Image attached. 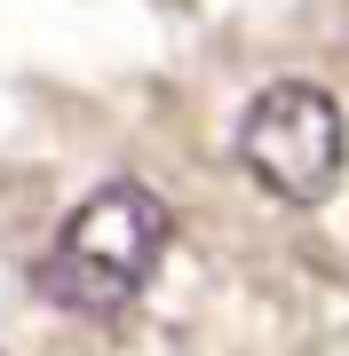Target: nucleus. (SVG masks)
<instances>
[{"label": "nucleus", "instance_id": "obj_1", "mask_svg": "<svg viewBox=\"0 0 349 356\" xmlns=\"http://www.w3.org/2000/svg\"><path fill=\"white\" fill-rule=\"evenodd\" d=\"M167 206H159L143 182H104L79 214L64 222L56 254L40 261V293L56 309H79V317H119L143 285H151L159 254H167Z\"/></svg>", "mask_w": 349, "mask_h": 356}, {"label": "nucleus", "instance_id": "obj_2", "mask_svg": "<svg viewBox=\"0 0 349 356\" xmlns=\"http://www.w3.org/2000/svg\"><path fill=\"white\" fill-rule=\"evenodd\" d=\"M238 159H246V175H254L270 198L318 206L341 182V159H349L341 103L325 88H310V79L262 88L254 103H246V119H238Z\"/></svg>", "mask_w": 349, "mask_h": 356}]
</instances>
